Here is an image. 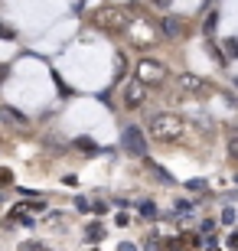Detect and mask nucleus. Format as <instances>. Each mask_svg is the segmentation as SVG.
Returning <instances> with one entry per match:
<instances>
[{
  "instance_id": "nucleus-16",
  "label": "nucleus",
  "mask_w": 238,
  "mask_h": 251,
  "mask_svg": "<svg viewBox=\"0 0 238 251\" xmlns=\"http://www.w3.org/2000/svg\"><path fill=\"white\" fill-rule=\"evenodd\" d=\"M229 248H238V235H232V238H229Z\"/></svg>"
},
{
  "instance_id": "nucleus-15",
  "label": "nucleus",
  "mask_w": 238,
  "mask_h": 251,
  "mask_svg": "<svg viewBox=\"0 0 238 251\" xmlns=\"http://www.w3.org/2000/svg\"><path fill=\"white\" fill-rule=\"evenodd\" d=\"M225 49H229L232 56H238V43H235V39H229V43H225Z\"/></svg>"
},
{
  "instance_id": "nucleus-18",
  "label": "nucleus",
  "mask_w": 238,
  "mask_h": 251,
  "mask_svg": "<svg viewBox=\"0 0 238 251\" xmlns=\"http://www.w3.org/2000/svg\"><path fill=\"white\" fill-rule=\"evenodd\" d=\"M0 36H10V33H3V26H0Z\"/></svg>"
},
{
  "instance_id": "nucleus-3",
  "label": "nucleus",
  "mask_w": 238,
  "mask_h": 251,
  "mask_svg": "<svg viewBox=\"0 0 238 251\" xmlns=\"http://www.w3.org/2000/svg\"><path fill=\"white\" fill-rule=\"evenodd\" d=\"M134 78H140V82L150 88V85H163L166 78H170V72H166V65L160 62V59H140Z\"/></svg>"
},
{
  "instance_id": "nucleus-2",
  "label": "nucleus",
  "mask_w": 238,
  "mask_h": 251,
  "mask_svg": "<svg viewBox=\"0 0 238 251\" xmlns=\"http://www.w3.org/2000/svg\"><path fill=\"white\" fill-rule=\"evenodd\" d=\"M95 26L105 29V33H124V29L131 26V17L124 7H114V3H108V7H98L95 10Z\"/></svg>"
},
{
  "instance_id": "nucleus-6",
  "label": "nucleus",
  "mask_w": 238,
  "mask_h": 251,
  "mask_svg": "<svg viewBox=\"0 0 238 251\" xmlns=\"http://www.w3.org/2000/svg\"><path fill=\"white\" fill-rule=\"evenodd\" d=\"M128 36H131V43H137V46H150V43L157 39V29L150 26L147 20H131Z\"/></svg>"
},
{
  "instance_id": "nucleus-11",
  "label": "nucleus",
  "mask_w": 238,
  "mask_h": 251,
  "mask_svg": "<svg viewBox=\"0 0 238 251\" xmlns=\"http://www.w3.org/2000/svg\"><path fill=\"white\" fill-rule=\"evenodd\" d=\"M215 23H219V17H215V13H212V17L206 20V36H212V29H215Z\"/></svg>"
},
{
  "instance_id": "nucleus-19",
  "label": "nucleus",
  "mask_w": 238,
  "mask_h": 251,
  "mask_svg": "<svg viewBox=\"0 0 238 251\" xmlns=\"http://www.w3.org/2000/svg\"><path fill=\"white\" fill-rule=\"evenodd\" d=\"M157 3H163V7H166V3H170V0H157Z\"/></svg>"
},
{
  "instance_id": "nucleus-7",
  "label": "nucleus",
  "mask_w": 238,
  "mask_h": 251,
  "mask_svg": "<svg viewBox=\"0 0 238 251\" xmlns=\"http://www.w3.org/2000/svg\"><path fill=\"white\" fill-rule=\"evenodd\" d=\"M176 85H180V92L183 95H192V98H199V95H206V82H202L199 75H180V78H176Z\"/></svg>"
},
{
  "instance_id": "nucleus-8",
  "label": "nucleus",
  "mask_w": 238,
  "mask_h": 251,
  "mask_svg": "<svg viewBox=\"0 0 238 251\" xmlns=\"http://www.w3.org/2000/svg\"><path fill=\"white\" fill-rule=\"evenodd\" d=\"M160 29H163V36H166V39H180V36H183V20H176V17H163Z\"/></svg>"
},
{
  "instance_id": "nucleus-10",
  "label": "nucleus",
  "mask_w": 238,
  "mask_h": 251,
  "mask_svg": "<svg viewBox=\"0 0 238 251\" xmlns=\"http://www.w3.org/2000/svg\"><path fill=\"white\" fill-rule=\"evenodd\" d=\"M140 212H144L147 219H154V215H157V205L154 202H144V205H140Z\"/></svg>"
},
{
  "instance_id": "nucleus-13",
  "label": "nucleus",
  "mask_w": 238,
  "mask_h": 251,
  "mask_svg": "<svg viewBox=\"0 0 238 251\" xmlns=\"http://www.w3.org/2000/svg\"><path fill=\"white\" fill-rule=\"evenodd\" d=\"M229 150H232V157H235V160H238V134H235V137H232V140H229Z\"/></svg>"
},
{
  "instance_id": "nucleus-4",
  "label": "nucleus",
  "mask_w": 238,
  "mask_h": 251,
  "mask_svg": "<svg viewBox=\"0 0 238 251\" xmlns=\"http://www.w3.org/2000/svg\"><path fill=\"white\" fill-rule=\"evenodd\" d=\"M121 101H124L128 111H137L140 104L147 101V85L140 82V78H131V82L124 85V92H121Z\"/></svg>"
},
{
  "instance_id": "nucleus-17",
  "label": "nucleus",
  "mask_w": 238,
  "mask_h": 251,
  "mask_svg": "<svg viewBox=\"0 0 238 251\" xmlns=\"http://www.w3.org/2000/svg\"><path fill=\"white\" fill-rule=\"evenodd\" d=\"M121 251H134V245H121Z\"/></svg>"
},
{
  "instance_id": "nucleus-12",
  "label": "nucleus",
  "mask_w": 238,
  "mask_h": 251,
  "mask_svg": "<svg viewBox=\"0 0 238 251\" xmlns=\"http://www.w3.org/2000/svg\"><path fill=\"white\" fill-rule=\"evenodd\" d=\"M222 222H225V225L235 222V209H225V212H222Z\"/></svg>"
},
{
  "instance_id": "nucleus-14",
  "label": "nucleus",
  "mask_w": 238,
  "mask_h": 251,
  "mask_svg": "<svg viewBox=\"0 0 238 251\" xmlns=\"http://www.w3.org/2000/svg\"><path fill=\"white\" fill-rule=\"evenodd\" d=\"M88 238H101V225H88Z\"/></svg>"
},
{
  "instance_id": "nucleus-1",
  "label": "nucleus",
  "mask_w": 238,
  "mask_h": 251,
  "mask_svg": "<svg viewBox=\"0 0 238 251\" xmlns=\"http://www.w3.org/2000/svg\"><path fill=\"white\" fill-rule=\"evenodd\" d=\"M147 134L157 140V144H176V140L186 134V124L180 114L173 111H157L150 114V121H147Z\"/></svg>"
},
{
  "instance_id": "nucleus-9",
  "label": "nucleus",
  "mask_w": 238,
  "mask_h": 251,
  "mask_svg": "<svg viewBox=\"0 0 238 251\" xmlns=\"http://www.w3.org/2000/svg\"><path fill=\"white\" fill-rule=\"evenodd\" d=\"M0 121L13 124V127H23L26 124V114H20L17 108H0Z\"/></svg>"
},
{
  "instance_id": "nucleus-5",
  "label": "nucleus",
  "mask_w": 238,
  "mask_h": 251,
  "mask_svg": "<svg viewBox=\"0 0 238 251\" xmlns=\"http://www.w3.org/2000/svg\"><path fill=\"white\" fill-rule=\"evenodd\" d=\"M121 144H124V150H128L131 157H144V153H147V137H144V130H140V127H124Z\"/></svg>"
}]
</instances>
